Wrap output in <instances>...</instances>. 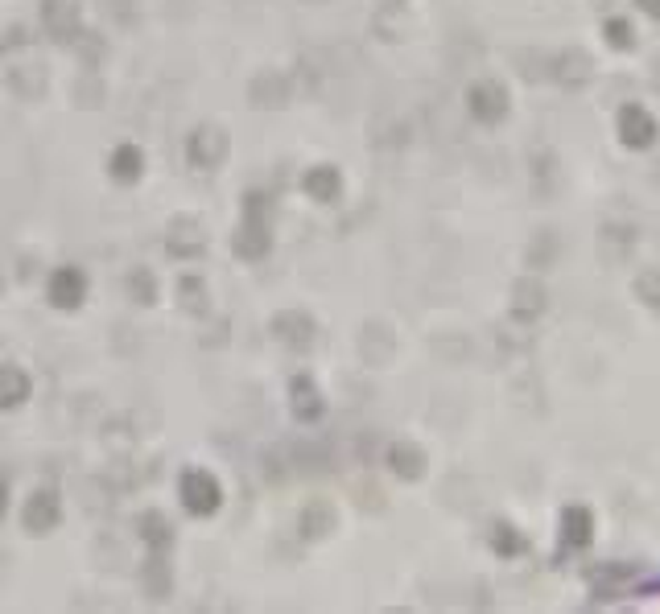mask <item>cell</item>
<instances>
[{
  "label": "cell",
  "instance_id": "cell-1",
  "mask_svg": "<svg viewBox=\"0 0 660 614\" xmlns=\"http://www.w3.org/2000/svg\"><path fill=\"white\" fill-rule=\"evenodd\" d=\"M268 194H244V223L232 235V252L240 260H265L273 248V232H268Z\"/></svg>",
  "mask_w": 660,
  "mask_h": 614
},
{
  "label": "cell",
  "instance_id": "cell-2",
  "mask_svg": "<svg viewBox=\"0 0 660 614\" xmlns=\"http://www.w3.org/2000/svg\"><path fill=\"white\" fill-rule=\"evenodd\" d=\"M178 495H182V508L190 511V516L206 520L219 511V503H224V490H219V479L206 470H198V466H190V470H182L178 479Z\"/></svg>",
  "mask_w": 660,
  "mask_h": 614
},
{
  "label": "cell",
  "instance_id": "cell-3",
  "mask_svg": "<svg viewBox=\"0 0 660 614\" xmlns=\"http://www.w3.org/2000/svg\"><path fill=\"white\" fill-rule=\"evenodd\" d=\"M227 149H232V141H227V133L219 124H198L186 136V161L195 170H219L227 161Z\"/></svg>",
  "mask_w": 660,
  "mask_h": 614
},
{
  "label": "cell",
  "instance_id": "cell-4",
  "mask_svg": "<svg viewBox=\"0 0 660 614\" xmlns=\"http://www.w3.org/2000/svg\"><path fill=\"white\" fill-rule=\"evenodd\" d=\"M466 107H471V116L479 120V124H500V120L508 116V91H504V83H495V79H479V83H471V91H466Z\"/></svg>",
  "mask_w": 660,
  "mask_h": 614
},
{
  "label": "cell",
  "instance_id": "cell-5",
  "mask_svg": "<svg viewBox=\"0 0 660 614\" xmlns=\"http://www.w3.org/2000/svg\"><path fill=\"white\" fill-rule=\"evenodd\" d=\"M289 95H294V83H289L281 71H273V66L256 71L248 83V104L265 107V112H281V107L289 104Z\"/></svg>",
  "mask_w": 660,
  "mask_h": 614
},
{
  "label": "cell",
  "instance_id": "cell-6",
  "mask_svg": "<svg viewBox=\"0 0 660 614\" xmlns=\"http://www.w3.org/2000/svg\"><path fill=\"white\" fill-rule=\"evenodd\" d=\"M273 339L285 342L289 351H310L314 339H318V322L305 310H281L273 318Z\"/></svg>",
  "mask_w": 660,
  "mask_h": 614
},
{
  "label": "cell",
  "instance_id": "cell-7",
  "mask_svg": "<svg viewBox=\"0 0 660 614\" xmlns=\"http://www.w3.org/2000/svg\"><path fill=\"white\" fill-rule=\"evenodd\" d=\"M58 520H63V499L54 495V490H34V495L25 499V508H21V524H25L34 536L54 532Z\"/></svg>",
  "mask_w": 660,
  "mask_h": 614
},
{
  "label": "cell",
  "instance_id": "cell-8",
  "mask_svg": "<svg viewBox=\"0 0 660 614\" xmlns=\"http://www.w3.org/2000/svg\"><path fill=\"white\" fill-rule=\"evenodd\" d=\"M42 25L58 45H75V37L83 34L75 0H42Z\"/></svg>",
  "mask_w": 660,
  "mask_h": 614
},
{
  "label": "cell",
  "instance_id": "cell-9",
  "mask_svg": "<svg viewBox=\"0 0 660 614\" xmlns=\"http://www.w3.org/2000/svg\"><path fill=\"white\" fill-rule=\"evenodd\" d=\"M83 297H87V276L83 268L63 264L50 272V305L54 310H79Z\"/></svg>",
  "mask_w": 660,
  "mask_h": 614
},
{
  "label": "cell",
  "instance_id": "cell-10",
  "mask_svg": "<svg viewBox=\"0 0 660 614\" xmlns=\"http://www.w3.org/2000/svg\"><path fill=\"white\" fill-rule=\"evenodd\" d=\"M165 252L174 260H198L206 252V232L198 219H174L165 232Z\"/></svg>",
  "mask_w": 660,
  "mask_h": 614
},
{
  "label": "cell",
  "instance_id": "cell-11",
  "mask_svg": "<svg viewBox=\"0 0 660 614\" xmlns=\"http://www.w3.org/2000/svg\"><path fill=\"white\" fill-rule=\"evenodd\" d=\"M396 355V334L384 322H364V330H359V359H364L367 367H384L393 363Z\"/></svg>",
  "mask_w": 660,
  "mask_h": 614
},
{
  "label": "cell",
  "instance_id": "cell-12",
  "mask_svg": "<svg viewBox=\"0 0 660 614\" xmlns=\"http://www.w3.org/2000/svg\"><path fill=\"white\" fill-rule=\"evenodd\" d=\"M289 409H294V417L302 421V425H318L322 421L326 401H322L318 383H314L310 375H294V383H289Z\"/></svg>",
  "mask_w": 660,
  "mask_h": 614
},
{
  "label": "cell",
  "instance_id": "cell-13",
  "mask_svg": "<svg viewBox=\"0 0 660 614\" xmlns=\"http://www.w3.org/2000/svg\"><path fill=\"white\" fill-rule=\"evenodd\" d=\"M590 74H595V63L582 50H562L549 58V79L562 83V87H586Z\"/></svg>",
  "mask_w": 660,
  "mask_h": 614
},
{
  "label": "cell",
  "instance_id": "cell-14",
  "mask_svg": "<svg viewBox=\"0 0 660 614\" xmlns=\"http://www.w3.org/2000/svg\"><path fill=\"white\" fill-rule=\"evenodd\" d=\"M302 190H305V198L330 206L343 198V173L335 170V165H310V170L302 173Z\"/></svg>",
  "mask_w": 660,
  "mask_h": 614
},
{
  "label": "cell",
  "instance_id": "cell-15",
  "mask_svg": "<svg viewBox=\"0 0 660 614\" xmlns=\"http://www.w3.org/2000/svg\"><path fill=\"white\" fill-rule=\"evenodd\" d=\"M619 136H624V144H632V149H648V144L656 141V120H652L640 104H627L624 112H619Z\"/></svg>",
  "mask_w": 660,
  "mask_h": 614
},
{
  "label": "cell",
  "instance_id": "cell-16",
  "mask_svg": "<svg viewBox=\"0 0 660 614\" xmlns=\"http://www.w3.org/2000/svg\"><path fill=\"white\" fill-rule=\"evenodd\" d=\"M545 313V285L536 276H520L512 285V318L516 322H536Z\"/></svg>",
  "mask_w": 660,
  "mask_h": 614
},
{
  "label": "cell",
  "instance_id": "cell-17",
  "mask_svg": "<svg viewBox=\"0 0 660 614\" xmlns=\"http://www.w3.org/2000/svg\"><path fill=\"white\" fill-rule=\"evenodd\" d=\"M388 470L405 482H417L421 474H425V454H421V445H413V441L388 445Z\"/></svg>",
  "mask_w": 660,
  "mask_h": 614
},
{
  "label": "cell",
  "instance_id": "cell-18",
  "mask_svg": "<svg viewBox=\"0 0 660 614\" xmlns=\"http://www.w3.org/2000/svg\"><path fill=\"white\" fill-rule=\"evenodd\" d=\"M107 173H112L120 186H133V182H141V173H145V153L136 149V144H116V149H112V157H107Z\"/></svg>",
  "mask_w": 660,
  "mask_h": 614
},
{
  "label": "cell",
  "instance_id": "cell-19",
  "mask_svg": "<svg viewBox=\"0 0 660 614\" xmlns=\"http://www.w3.org/2000/svg\"><path fill=\"white\" fill-rule=\"evenodd\" d=\"M335 524H339V516H335V508H330L326 499H314V503H305L302 511V536L305 540H326L330 532H335Z\"/></svg>",
  "mask_w": 660,
  "mask_h": 614
},
{
  "label": "cell",
  "instance_id": "cell-20",
  "mask_svg": "<svg viewBox=\"0 0 660 614\" xmlns=\"http://www.w3.org/2000/svg\"><path fill=\"white\" fill-rule=\"evenodd\" d=\"M29 401V375L13 363H0V409H21Z\"/></svg>",
  "mask_w": 660,
  "mask_h": 614
},
{
  "label": "cell",
  "instance_id": "cell-21",
  "mask_svg": "<svg viewBox=\"0 0 660 614\" xmlns=\"http://www.w3.org/2000/svg\"><path fill=\"white\" fill-rule=\"evenodd\" d=\"M136 532H141V540L149 544L153 552H165L174 544V528L161 511H141V516H136Z\"/></svg>",
  "mask_w": 660,
  "mask_h": 614
},
{
  "label": "cell",
  "instance_id": "cell-22",
  "mask_svg": "<svg viewBox=\"0 0 660 614\" xmlns=\"http://www.w3.org/2000/svg\"><path fill=\"white\" fill-rule=\"evenodd\" d=\"M178 305L190 318H206L211 313V297H206V281L203 276H182L178 281Z\"/></svg>",
  "mask_w": 660,
  "mask_h": 614
},
{
  "label": "cell",
  "instance_id": "cell-23",
  "mask_svg": "<svg viewBox=\"0 0 660 614\" xmlns=\"http://www.w3.org/2000/svg\"><path fill=\"white\" fill-rule=\"evenodd\" d=\"M9 87L17 91L21 99H42L45 95V66L42 63H25L9 71Z\"/></svg>",
  "mask_w": 660,
  "mask_h": 614
},
{
  "label": "cell",
  "instance_id": "cell-24",
  "mask_svg": "<svg viewBox=\"0 0 660 614\" xmlns=\"http://www.w3.org/2000/svg\"><path fill=\"white\" fill-rule=\"evenodd\" d=\"M141 586H145V594H149V598H170L174 578H170V565H165V557H161V552H153L149 561H145Z\"/></svg>",
  "mask_w": 660,
  "mask_h": 614
},
{
  "label": "cell",
  "instance_id": "cell-25",
  "mask_svg": "<svg viewBox=\"0 0 660 614\" xmlns=\"http://www.w3.org/2000/svg\"><path fill=\"white\" fill-rule=\"evenodd\" d=\"M112 503H116V487L107 479H87L83 482V508L95 511V516H107L112 511Z\"/></svg>",
  "mask_w": 660,
  "mask_h": 614
},
{
  "label": "cell",
  "instance_id": "cell-26",
  "mask_svg": "<svg viewBox=\"0 0 660 614\" xmlns=\"http://www.w3.org/2000/svg\"><path fill=\"white\" fill-rule=\"evenodd\" d=\"M590 532H595V516L586 508H565L562 511V536L570 544H586Z\"/></svg>",
  "mask_w": 660,
  "mask_h": 614
},
{
  "label": "cell",
  "instance_id": "cell-27",
  "mask_svg": "<svg viewBox=\"0 0 660 614\" xmlns=\"http://www.w3.org/2000/svg\"><path fill=\"white\" fill-rule=\"evenodd\" d=\"M125 293L133 297L136 305H153L157 302V276H153L149 268H133V272L125 276Z\"/></svg>",
  "mask_w": 660,
  "mask_h": 614
},
{
  "label": "cell",
  "instance_id": "cell-28",
  "mask_svg": "<svg viewBox=\"0 0 660 614\" xmlns=\"http://www.w3.org/2000/svg\"><path fill=\"white\" fill-rule=\"evenodd\" d=\"M632 243H635L632 227H619V223H607V227H603V248H607L611 260H624L627 252H632Z\"/></svg>",
  "mask_w": 660,
  "mask_h": 614
},
{
  "label": "cell",
  "instance_id": "cell-29",
  "mask_svg": "<svg viewBox=\"0 0 660 614\" xmlns=\"http://www.w3.org/2000/svg\"><path fill=\"white\" fill-rule=\"evenodd\" d=\"M554 256H557L554 232H541L533 243H528V264H533V268H549V264H554Z\"/></svg>",
  "mask_w": 660,
  "mask_h": 614
},
{
  "label": "cell",
  "instance_id": "cell-30",
  "mask_svg": "<svg viewBox=\"0 0 660 614\" xmlns=\"http://www.w3.org/2000/svg\"><path fill=\"white\" fill-rule=\"evenodd\" d=\"M635 297L644 305H652V310H660V268H644L635 276Z\"/></svg>",
  "mask_w": 660,
  "mask_h": 614
},
{
  "label": "cell",
  "instance_id": "cell-31",
  "mask_svg": "<svg viewBox=\"0 0 660 614\" xmlns=\"http://www.w3.org/2000/svg\"><path fill=\"white\" fill-rule=\"evenodd\" d=\"M491 549L504 552V557H516V552L525 549V540L516 536V528H512V524H495V528H491Z\"/></svg>",
  "mask_w": 660,
  "mask_h": 614
},
{
  "label": "cell",
  "instance_id": "cell-32",
  "mask_svg": "<svg viewBox=\"0 0 660 614\" xmlns=\"http://www.w3.org/2000/svg\"><path fill=\"white\" fill-rule=\"evenodd\" d=\"M603 34H607V42L615 45V50H632L635 45V29L627 17H611L607 25H603Z\"/></svg>",
  "mask_w": 660,
  "mask_h": 614
},
{
  "label": "cell",
  "instance_id": "cell-33",
  "mask_svg": "<svg viewBox=\"0 0 660 614\" xmlns=\"http://www.w3.org/2000/svg\"><path fill=\"white\" fill-rule=\"evenodd\" d=\"M75 50H79L83 66H91V71H95L99 58H104V37H99V34H79V37H75Z\"/></svg>",
  "mask_w": 660,
  "mask_h": 614
},
{
  "label": "cell",
  "instance_id": "cell-34",
  "mask_svg": "<svg viewBox=\"0 0 660 614\" xmlns=\"http://www.w3.org/2000/svg\"><path fill=\"white\" fill-rule=\"evenodd\" d=\"M75 104L79 107H99L104 104V83L91 74V79H79L75 83Z\"/></svg>",
  "mask_w": 660,
  "mask_h": 614
},
{
  "label": "cell",
  "instance_id": "cell-35",
  "mask_svg": "<svg viewBox=\"0 0 660 614\" xmlns=\"http://www.w3.org/2000/svg\"><path fill=\"white\" fill-rule=\"evenodd\" d=\"M434 351H437L442 359L455 355V363H463V359L471 355V342H466V339H434Z\"/></svg>",
  "mask_w": 660,
  "mask_h": 614
},
{
  "label": "cell",
  "instance_id": "cell-36",
  "mask_svg": "<svg viewBox=\"0 0 660 614\" xmlns=\"http://www.w3.org/2000/svg\"><path fill=\"white\" fill-rule=\"evenodd\" d=\"M640 9L648 13V17H656V21H660V0H640Z\"/></svg>",
  "mask_w": 660,
  "mask_h": 614
},
{
  "label": "cell",
  "instance_id": "cell-37",
  "mask_svg": "<svg viewBox=\"0 0 660 614\" xmlns=\"http://www.w3.org/2000/svg\"><path fill=\"white\" fill-rule=\"evenodd\" d=\"M5 508H9V487H5V479H0V520H5Z\"/></svg>",
  "mask_w": 660,
  "mask_h": 614
},
{
  "label": "cell",
  "instance_id": "cell-38",
  "mask_svg": "<svg viewBox=\"0 0 660 614\" xmlns=\"http://www.w3.org/2000/svg\"><path fill=\"white\" fill-rule=\"evenodd\" d=\"M656 87H660V66H656Z\"/></svg>",
  "mask_w": 660,
  "mask_h": 614
}]
</instances>
